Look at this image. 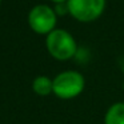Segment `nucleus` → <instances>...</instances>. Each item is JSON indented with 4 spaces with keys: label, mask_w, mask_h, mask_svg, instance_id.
Here are the masks:
<instances>
[{
    "label": "nucleus",
    "mask_w": 124,
    "mask_h": 124,
    "mask_svg": "<svg viewBox=\"0 0 124 124\" xmlns=\"http://www.w3.org/2000/svg\"><path fill=\"white\" fill-rule=\"evenodd\" d=\"M46 48L55 60L65 62L78 52V43L68 31L56 28L46 36Z\"/></svg>",
    "instance_id": "f257e3e1"
},
{
    "label": "nucleus",
    "mask_w": 124,
    "mask_h": 124,
    "mask_svg": "<svg viewBox=\"0 0 124 124\" xmlns=\"http://www.w3.org/2000/svg\"><path fill=\"white\" fill-rule=\"evenodd\" d=\"M85 80L78 71H63L52 79V93L59 99L70 100L83 92Z\"/></svg>",
    "instance_id": "f03ea898"
},
{
    "label": "nucleus",
    "mask_w": 124,
    "mask_h": 124,
    "mask_svg": "<svg viewBox=\"0 0 124 124\" xmlns=\"http://www.w3.org/2000/svg\"><path fill=\"white\" fill-rule=\"evenodd\" d=\"M28 25L35 33L39 35H48L54 30H56L57 15L55 8L48 4H38L32 7L28 12Z\"/></svg>",
    "instance_id": "7ed1b4c3"
},
{
    "label": "nucleus",
    "mask_w": 124,
    "mask_h": 124,
    "mask_svg": "<svg viewBox=\"0 0 124 124\" xmlns=\"http://www.w3.org/2000/svg\"><path fill=\"white\" fill-rule=\"evenodd\" d=\"M68 14L80 23L97 20L105 9V0H68Z\"/></svg>",
    "instance_id": "20e7f679"
},
{
    "label": "nucleus",
    "mask_w": 124,
    "mask_h": 124,
    "mask_svg": "<svg viewBox=\"0 0 124 124\" xmlns=\"http://www.w3.org/2000/svg\"><path fill=\"white\" fill-rule=\"evenodd\" d=\"M104 124H124V103L117 101L107 109Z\"/></svg>",
    "instance_id": "39448f33"
},
{
    "label": "nucleus",
    "mask_w": 124,
    "mask_h": 124,
    "mask_svg": "<svg viewBox=\"0 0 124 124\" xmlns=\"http://www.w3.org/2000/svg\"><path fill=\"white\" fill-rule=\"evenodd\" d=\"M32 89L39 96H48L52 93V79L46 75L36 76L32 81Z\"/></svg>",
    "instance_id": "423d86ee"
},
{
    "label": "nucleus",
    "mask_w": 124,
    "mask_h": 124,
    "mask_svg": "<svg viewBox=\"0 0 124 124\" xmlns=\"http://www.w3.org/2000/svg\"><path fill=\"white\" fill-rule=\"evenodd\" d=\"M51 1L55 4H63V3H67L68 0H51Z\"/></svg>",
    "instance_id": "0eeeda50"
},
{
    "label": "nucleus",
    "mask_w": 124,
    "mask_h": 124,
    "mask_svg": "<svg viewBox=\"0 0 124 124\" xmlns=\"http://www.w3.org/2000/svg\"><path fill=\"white\" fill-rule=\"evenodd\" d=\"M0 4H1V0H0Z\"/></svg>",
    "instance_id": "6e6552de"
}]
</instances>
